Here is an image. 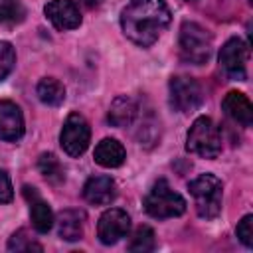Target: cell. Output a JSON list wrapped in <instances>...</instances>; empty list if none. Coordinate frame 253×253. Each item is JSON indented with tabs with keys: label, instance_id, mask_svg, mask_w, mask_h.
<instances>
[{
	"label": "cell",
	"instance_id": "6da1fadb",
	"mask_svg": "<svg viewBox=\"0 0 253 253\" xmlns=\"http://www.w3.org/2000/svg\"><path fill=\"white\" fill-rule=\"evenodd\" d=\"M172 14L164 0H130L121 12V28L125 36L140 45H152L168 28Z\"/></svg>",
	"mask_w": 253,
	"mask_h": 253
},
{
	"label": "cell",
	"instance_id": "44dd1931",
	"mask_svg": "<svg viewBox=\"0 0 253 253\" xmlns=\"http://www.w3.org/2000/svg\"><path fill=\"white\" fill-rule=\"evenodd\" d=\"M8 249L10 251H42L43 247L38 243V241H34L30 235H28V231L26 229H20V231H16L10 239H8Z\"/></svg>",
	"mask_w": 253,
	"mask_h": 253
},
{
	"label": "cell",
	"instance_id": "cb8c5ba5",
	"mask_svg": "<svg viewBox=\"0 0 253 253\" xmlns=\"http://www.w3.org/2000/svg\"><path fill=\"white\" fill-rule=\"evenodd\" d=\"M237 237L245 247H253V215H245L237 223Z\"/></svg>",
	"mask_w": 253,
	"mask_h": 253
},
{
	"label": "cell",
	"instance_id": "83f0119b",
	"mask_svg": "<svg viewBox=\"0 0 253 253\" xmlns=\"http://www.w3.org/2000/svg\"><path fill=\"white\" fill-rule=\"evenodd\" d=\"M188 2H190V0H188Z\"/></svg>",
	"mask_w": 253,
	"mask_h": 253
},
{
	"label": "cell",
	"instance_id": "9c48e42d",
	"mask_svg": "<svg viewBox=\"0 0 253 253\" xmlns=\"http://www.w3.org/2000/svg\"><path fill=\"white\" fill-rule=\"evenodd\" d=\"M130 229V217L126 211L119 210V208H111L107 211H103V215L99 217L97 223V235L101 239V243L105 245H113L119 239L126 237Z\"/></svg>",
	"mask_w": 253,
	"mask_h": 253
},
{
	"label": "cell",
	"instance_id": "7c38bea8",
	"mask_svg": "<svg viewBox=\"0 0 253 253\" xmlns=\"http://www.w3.org/2000/svg\"><path fill=\"white\" fill-rule=\"evenodd\" d=\"M221 109L231 121L239 123L241 126H251L253 125V105L243 93L229 91L225 95L223 103H221Z\"/></svg>",
	"mask_w": 253,
	"mask_h": 253
},
{
	"label": "cell",
	"instance_id": "d6986e66",
	"mask_svg": "<svg viewBox=\"0 0 253 253\" xmlns=\"http://www.w3.org/2000/svg\"><path fill=\"white\" fill-rule=\"evenodd\" d=\"M154 247H156V237L148 225H140L132 233L130 243H128V251H134V253H148Z\"/></svg>",
	"mask_w": 253,
	"mask_h": 253
},
{
	"label": "cell",
	"instance_id": "30bf717a",
	"mask_svg": "<svg viewBox=\"0 0 253 253\" xmlns=\"http://www.w3.org/2000/svg\"><path fill=\"white\" fill-rule=\"evenodd\" d=\"M43 12L57 30H73L81 24V14L73 0H51L45 4Z\"/></svg>",
	"mask_w": 253,
	"mask_h": 253
},
{
	"label": "cell",
	"instance_id": "2e32d148",
	"mask_svg": "<svg viewBox=\"0 0 253 253\" xmlns=\"http://www.w3.org/2000/svg\"><path fill=\"white\" fill-rule=\"evenodd\" d=\"M83 223L85 213L79 210H65L57 217V231L59 237L65 241H77L83 237Z\"/></svg>",
	"mask_w": 253,
	"mask_h": 253
},
{
	"label": "cell",
	"instance_id": "ffe728a7",
	"mask_svg": "<svg viewBox=\"0 0 253 253\" xmlns=\"http://www.w3.org/2000/svg\"><path fill=\"white\" fill-rule=\"evenodd\" d=\"M38 168H40V172H42L49 182H53V184H57V182L63 180V168H61L59 160L55 158V154H51V152H45V154L40 156Z\"/></svg>",
	"mask_w": 253,
	"mask_h": 253
},
{
	"label": "cell",
	"instance_id": "d4e9b609",
	"mask_svg": "<svg viewBox=\"0 0 253 253\" xmlns=\"http://www.w3.org/2000/svg\"><path fill=\"white\" fill-rule=\"evenodd\" d=\"M14 198V190H12V182L8 178L6 172L0 170V204H8Z\"/></svg>",
	"mask_w": 253,
	"mask_h": 253
},
{
	"label": "cell",
	"instance_id": "5b68a950",
	"mask_svg": "<svg viewBox=\"0 0 253 253\" xmlns=\"http://www.w3.org/2000/svg\"><path fill=\"white\" fill-rule=\"evenodd\" d=\"M180 53L188 63H206L211 53V36L208 30L196 22H184L180 28Z\"/></svg>",
	"mask_w": 253,
	"mask_h": 253
},
{
	"label": "cell",
	"instance_id": "9a60e30c",
	"mask_svg": "<svg viewBox=\"0 0 253 253\" xmlns=\"http://www.w3.org/2000/svg\"><path fill=\"white\" fill-rule=\"evenodd\" d=\"M95 162L103 168H117L125 162L126 150L117 138H103L95 146Z\"/></svg>",
	"mask_w": 253,
	"mask_h": 253
},
{
	"label": "cell",
	"instance_id": "4316f807",
	"mask_svg": "<svg viewBox=\"0 0 253 253\" xmlns=\"http://www.w3.org/2000/svg\"><path fill=\"white\" fill-rule=\"evenodd\" d=\"M0 22H2V8H0Z\"/></svg>",
	"mask_w": 253,
	"mask_h": 253
},
{
	"label": "cell",
	"instance_id": "7a4b0ae2",
	"mask_svg": "<svg viewBox=\"0 0 253 253\" xmlns=\"http://www.w3.org/2000/svg\"><path fill=\"white\" fill-rule=\"evenodd\" d=\"M194 206L200 217L204 219H213L221 211V198H223V186L221 180L213 174H200L194 178L188 186Z\"/></svg>",
	"mask_w": 253,
	"mask_h": 253
},
{
	"label": "cell",
	"instance_id": "ba28073f",
	"mask_svg": "<svg viewBox=\"0 0 253 253\" xmlns=\"http://www.w3.org/2000/svg\"><path fill=\"white\" fill-rule=\"evenodd\" d=\"M247 45L239 38H231L223 43L219 51V65L223 71L237 81H245L247 77Z\"/></svg>",
	"mask_w": 253,
	"mask_h": 253
},
{
	"label": "cell",
	"instance_id": "484cf974",
	"mask_svg": "<svg viewBox=\"0 0 253 253\" xmlns=\"http://www.w3.org/2000/svg\"><path fill=\"white\" fill-rule=\"evenodd\" d=\"M83 2H85L89 8H95V6H99V4H101V0H83Z\"/></svg>",
	"mask_w": 253,
	"mask_h": 253
},
{
	"label": "cell",
	"instance_id": "8992f818",
	"mask_svg": "<svg viewBox=\"0 0 253 253\" xmlns=\"http://www.w3.org/2000/svg\"><path fill=\"white\" fill-rule=\"evenodd\" d=\"M89 138H91V128H89V123L85 121V117L79 113L67 115L61 134H59V144H61L63 152L73 158L81 156L89 146Z\"/></svg>",
	"mask_w": 253,
	"mask_h": 253
},
{
	"label": "cell",
	"instance_id": "277c9868",
	"mask_svg": "<svg viewBox=\"0 0 253 253\" xmlns=\"http://www.w3.org/2000/svg\"><path fill=\"white\" fill-rule=\"evenodd\" d=\"M144 210L156 219L176 217L186 211V200L174 192L166 180H158L144 198Z\"/></svg>",
	"mask_w": 253,
	"mask_h": 253
},
{
	"label": "cell",
	"instance_id": "e0dca14e",
	"mask_svg": "<svg viewBox=\"0 0 253 253\" xmlns=\"http://www.w3.org/2000/svg\"><path fill=\"white\" fill-rule=\"evenodd\" d=\"M136 113H138V107H136L134 99H130L126 95H121L111 103L107 119H109V123L113 126H126V125H130L134 121Z\"/></svg>",
	"mask_w": 253,
	"mask_h": 253
},
{
	"label": "cell",
	"instance_id": "8fae6325",
	"mask_svg": "<svg viewBox=\"0 0 253 253\" xmlns=\"http://www.w3.org/2000/svg\"><path fill=\"white\" fill-rule=\"evenodd\" d=\"M24 134V117L16 103L0 99V138L8 142L20 140Z\"/></svg>",
	"mask_w": 253,
	"mask_h": 253
},
{
	"label": "cell",
	"instance_id": "3957f363",
	"mask_svg": "<svg viewBox=\"0 0 253 253\" xmlns=\"http://www.w3.org/2000/svg\"><path fill=\"white\" fill-rule=\"evenodd\" d=\"M188 152L202 158H215L221 152V132L210 117H198L186 136Z\"/></svg>",
	"mask_w": 253,
	"mask_h": 253
},
{
	"label": "cell",
	"instance_id": "ac0fdd59",
	"mask_svg": "<svg viewBox=\"0 0 253 253\" xmlns=\"http://www.w3.org/2000/svg\"><path fill=\"white\" fill-rule=\"evenodd\" d=\"M36 93H38L40 101L45 103V105H49V107H57L65 99V87L57 79H53V77L40 79V83L36 87Z\"/></svg>",
	"mask_w": 253,
	"mask_h": 253
},
{
	"label": "cell",
	"instance_id": "52a82bcc",
	"mask_svg": "<svg viewBox=\"0 0 253 253\" xmlns=\"http://www.w3.org/2000/svg\"><path fill=\"white\" fill-rule=\"evenodd\" d=\"M204 93L196 79L176 75L170 79V103L180 113H192L202 105Z\"/></svg>",
	"mask_w": 253,
	"mask_h": 253
},
{
	"label": "cell",
	"instance_id": "4fadbf2b",
	"mask_svg": "<svg viewBox=\"0 0 253 253\" xmlns=\"http://www.w3.org/2000/svg\"><path fill=\"white\" fill-rule=\"evenodd\" d=\"M83 196L89 204L95 206H103V204H111L117 196V186L115 180L111 176H93L85 182L83 186Z\"/></svg>",
	"mask_w": 253,
	"mask_h": 253
},
{
	"label": "cell",
	"instance_id": "5bb4252c",
	"mask_svg": "<svg viewBox=\"0 0 253 253\" xmlns=\"http://www.w3.org/2000/svg\"><path fill=\"white\" fill-rule=\"evenodd\" d=\"M24 194H26V198H28L30 204H32V206H30L32 225L36 227L38 233H47V231L51 229V225H53V211H51V208H49L43 200L38 198V194H36L34 188L26 186V188H24Z\"/></svg>",
	"mask_w": 253,
	"mask_h": 253
},
{
	"label": "cell",
	"instance_id": "7402d4cb",
	"mask_svg": "<svg viewBox=\"0 0 253 253\" xmlns=\"http://www.w3.org/2000/svg\"><path fill=\"white\" fill-rule=\"evenodd\" d=\"M16 63V51L10 42H0V81L6 79Z\"/></svg>",
	"mask_w": 253,
	"mask_h": 253
},
{
	"label": "cell",
	"instance_id": "603a6c76",
	"mask_svg": "<svg viewBox=\"0 0 253 253\" xmlns=\"http://www.w3.org/2000/svg\"><path fill=\"white\" fill-rule=\"evenodd\" d=\"M2 8V22H20L24 18V6L20 0H0Z\"/></svg>",
	"mask_w": 253,
	"mask_h": 253
}]
</instances>
